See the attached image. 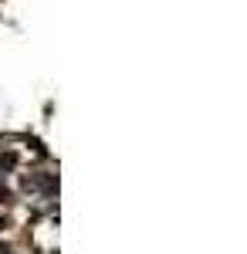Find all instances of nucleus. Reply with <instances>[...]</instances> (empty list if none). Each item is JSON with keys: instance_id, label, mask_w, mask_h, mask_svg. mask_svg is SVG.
Here are the masks:
<instances>
[{"instance_id": "1", "label": "nucleus", "mask_w": 247, "mask_h": 254, "mask_svg": "<svg viewBox=\"0 0 247 254\" xmlns=\"http://www.w3.org/2000/svg\"><path fill=\"white\" fill-rule=\"evenodd\" d=\"M0 254H14V251H10V248H3V244H0Z\"/></svg>"}]
</instances>
